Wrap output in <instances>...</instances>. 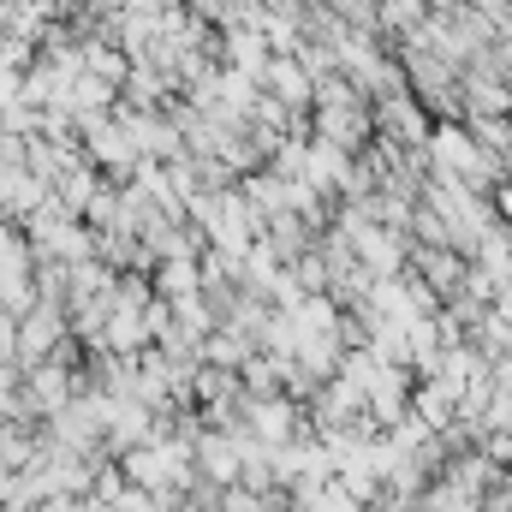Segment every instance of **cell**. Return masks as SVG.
I'll use <instances>...</instances> for the list:
<instances>
[{"label": "cell", "mask_w": 512, "mask_h": 512, "mask_svg": "<svg viewBox=\"0 0 512 512\" xmlns=\"http://www.w3.org/2000/svg\"><path fill=\"white\" fill-rule=\"evenodd\" d=\"M0 310L6 316H24L30 310V251L12 233H0Z\"/></svg>", "instance_id": "6da1fadb"}]
</instances>
